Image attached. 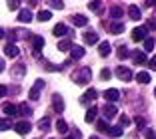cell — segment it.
Returning a JSON list of instances; mask_svg holds the SVG:
<instances>
[{"label":"cell","mask_w":156,"mask_h":139,"mask_svg":"<svg viewBox=\"0 0 156 139\" xmlns=\"http://www.w3.org/2000/svg\"><path fill=\"white\" fill-rule=\"evenodd\" d=\"M122 8H120V6H112V8H110V16H112V18H120V16H122Z\"/></svg>","instance_id":"1f68e13d"},{"label":"cell","mask_w":156,"mask_h":139,"mask_svg":"<svg viewBox=\"0 0 156 139\" xmlns=\"http://www.w3.org/2000/svg\"><path fill=\"white\" fill-rule=\"evenodd\" d=\"M38 127H40L42 131H48L50 129V119H48V117H42V119L38 121Z\"/></svg>","instance_id":"f1b7e54d"},{"label":"cell","mask_w":156,"mask_h":139,"mask_svg":"<svg viewBox=\"0 0 156 139\" xmlns=\"http://www.w3.org/2000/svg\"><path fill=\"white\" fill-rule=\"evenodd\" d=\"M72 80L76 81L78 85H86L88 81L92 80V70H90V68H80L78 72L72 74Z\"/></svg>","instance_id":"6da1fadb"},{"label":"cell","mask_w":156,"mask_h":139,"mask_svg":"<svg viewBox=\"0 0 156 139\" xmlns=\"http://www.w3.org/2000/svg\"><path fill=\"white\" fill-rule=\"evenodd\" d=\"M96 113H98V108H94V105H92V108L86 109V115H84V119H86L88 123H92V121L96 119Z\"/></svg>","instance_id":"d6986e66"},{"label":"cell","mask_w":156,"mask_h":139,"mask_svg":"<svg viewBox=\"0 0 156 139\" xmlns=\"http://www.w3.org/2000/svg\"><path fill=\"white\" fill-rule=\"evenodd\" d=\"M110 52H112V46L108 44V42H102V44L98 46V54H100L102 58H106V56L110 54Z\"/></svg>","instance_id":"ac0fdd59"},{"label":"cell","mask_w":156,"mask_h":139,"mask_svg":"<svg viewBox=\"0 0 156 139\" xmlns=\"http://www.w3.org/2000/svg\"><path fill=\"white\" fill-rule=\"evenodd\" d=\"M148 66H150V70H156V56H154V58H152V60H148Z\"/></svg>","instance_id":"7bdbcfd3"},{"label":"cell","mask_w":156,"mask_h":139,"mask_svg":"<svg viewBox=\"0 0 156 139\" xmlns=\"http://www.w3.org/2000/svg\"><path fill=\"white\" fill-rule=\"evenodd\" d=\"M110 78H112V72L108 70V68H104V70L100 72V80H110Z\"/></svg>","instance_id":"836d02e7"},{"label":"cell","mask_w":156,"mask_h":139,"mask_svg":"<svg viewBox=\"0 0 156 139\" xmlns=\"http://www.w3.org/2000/svg\"><path fill=\"white\" fill-rule=\"evenodd\" d=\"M154 50V38H146L144 40V52H152Z\"/></svg>","instance_id":"4dcf8cb0"},{"label":"cell","mask_w":156,"mask_h":139,"mask_svg":"<svg viewBox=\"0 0 156 139\" xmlns=\"http://www.w3.org/2000/svg\"><path fill=\"white\" fill-rule=\"evenodd\" d=\"M18 6H20V2H8V8L10 10H16Z\"/></svg>","instance_id":"bcb514c9"},{"label":"cell","mask_w":156,"mask_h":139,"mask_svg":"<svg viewBox=\"0 0 156 139\" xmlns=\"http://www.w3.org/2000/svg\"><path fill=\"white\" fill-rule=\"evenodd\" d=\"M14 129H16V133H20V135H26L28 131L32 129V125H30V121H26V119H22V121H18V123H14Z\"/></svg>","instance_id":"5b68a950"},{"label":"cell","mask_w":156,"mask_h":139,"mask_svg":"<svg viewBox=\"0 0 156 139\" xmlns=\"http://www.w3.org/2000/svg\"><path fill=\"white\" fill-rule=\"evenodd\" d=\"M128 123H130V117L128 115H120V127H122V129L128 125Z\"/></svg>","instance_id":"8d00e7d4"},{"label":"cell","mask_w":156,"mask_h":139,"mask_svg":"<svg viewBox=\"0 0 156 139\" xmlns=\"http://www.w3.org/2000/svg\"><path fill=\"white\" fill-rule=\"evenodd\" d=\"M70 58H72V60L84 58V48H82V46H72V50H70Z\"/></svg>","instance_id":"4fadbf2b"},{"label":"cell","mask_w":156,"mask_h":139,"mask_svg":"<svg viewBox=\"0 0 156 139\" xmlns=\"http://www.w3.org/2000/svg\"><path fill=\"white\" fill-rule=\"evenodd\" d=\"M72 42H70V40H62V42H60V44H58V50H60V52H70V50H72Z\"/></svg>","instance_id":"83f0119b"},{"label":"cell","mask_w":156,"mask_h":139,"mask_svg":"<svg viewBox=\"0 0 156 139\" xmlns=\"http://www.w3.org/2000/svg\"><path fill=\"white\" fill-rule=\"evenodd\" d=\"M114 74L118 76V80H122V81H130V80H132V70L126 68V66H118L114 70Z\"/></svg>","instance_id":"3957f363"},{"label":"cell","mask_w":156,"mask_h":139,"mask_svg":"<svg viewBox=\"0 0 156 139\" xmlns=\"http://www.w3.org/2000/svg\"><path fill=\"white\" fill-rule=\"evenodd\" d=\"M44 66H46V70H50V72H54V70H60L58 66H52V64H48V62H46Z\"/></svg>","instance_id":"f6af8a7d"},{"label":"cell","mask_w":156,"mask_h":139,"mask_svg":"<svg viewBox=\"0 0 156 139\" xmlns=\"http://www.w3.org/2000/svg\"><path fill=\"white\" fill-rule=\"evenodd\" d=\"M42 88H44V80L40 78V80H36V81H34V85L30 88V91H28V95H30V99H32V101H36V99L40 98Z\"/></svg>","instance_id":"7a4b0ae2"},{"label":"cell","mask_w":156,"mask_h":139,"mask_svg":"<svg viewBox=\"0 0 156 139\" xmlns=\"http://www.w3.org/2000/svg\"><path fill=\"white\" fill-rule=\"evenodd\" d=\"M70 133H72V135H70L72 139H80V137H82V133H80V129H72Z\"/></svg>","instance_id":"f35d334b"},{"label":"cell","mask_w":156,"mask_h":139,"mask_svg":"<svg viewBox=\"0 0 156 139\" xmlns=\"http://www.w3.org/2000/svg\"><path fill=\"white\" fill-rule=\"evenodd\" d=\"M52 32H54V36H66V34H68V26H66V24H56V26H54V30H52Z\"/></svg>","instance_id":"2e32d148"},{"label":"cell","mask_w":156,"mask_h":139,"mask_svg":"<svg viewBox=\"0 0 156 139\" xmlns=\"http://www.w3.org/2000/svg\"><path fill=\"white\" fill-rule=\"evenodd\" d=\"M24 74H26V66H24V64H16V66L10 70V76L12 78H24Z\"/></svg>","instance_id":"9c48e42d"},{"label":"cell","mask_w":156,"mask_h":139,"mask_svg":"<svg viewBox=\"0 0 156 139\" xmlns=\"http://www.w3.org/2000/svg\"><path fill=\"white\" fill-rule=\"evenodd\" d=\"M96 127H98V131H106V129H108L104 121H98V123H96Z\"/></svg>","instance_id":"b9f144b4"},{"label":"cell","mask_w":156,"mask_h":139,"mask_svg":"<svg viewBox=\"0 0 156 139\" xmlns=\"http://www.w3.org/2000/svg\"><path fill=\"white\" fill-rule=\"evenodd\" d=\"M126 56H130V52L124 48V46H120V50H118V58L122 60V58H126Z\"/></svg>","instance_id":"d590c367"},{"label":"cell","mask_w":156,"mask_h":139,"mask_svg":"<svg viewBox=\"0 0 156 139\" xmlns=\"http://www.w3.org/2000/svg\"><path fill=\"white\" fill-rule=\"evenodd\" d=\"M6 34H4V30H2V28H0V40H2V38H4Z\"/></svg>","instance_id":"7dc6e473"},{"label":"cell","mask_w":156,"mask_h":139,"mask_svg":"<svg viewBox=\"0 0 156 139\" xmlns=\"http://www.w3.org/2000/svg\"><path fill=\"white\" fill-rule=\"evenodd\" d=\"M48 4H50L52 8H58V10H62V8H64V2H58V0H50Z\"/></svg>","instance_id":"e575fe53"},{"label":"cell","mask_w":156,"mask_h":139,"mask_svg":"<svg viewBox=\"0 0 156 139\" xmlns=\"http://www.w3.org/2000/svg\"><path fill=\"white\" fill-rule=\"evenodd\" d=\"M136 80H138V84H150V74L148 72H138Z\"/></svg>","instance_id":"484cf974"},{"label":"cell","mask_w":156,"mask_h":139,"mask_svg":"<svg viewBox=\"0 0 156 139\" xmlns=\"http://www.w3.org/2000/svg\"><path fill=\"white\" fill-rule=\"evenodd\" d=\"M72 24L82 28V26H86V24H88V18H86V16H82V14H74V16H72Z\"/></svg>","instance_id":"9a60e30c"},{"label":"cell","mask_w":156,"mask_h":139,"mask_svg":"<svg viewBox=\"0 0 156 139\" xmlns=\"http://www.w3.org/2000/svg\"><path fill=\"white\" fill-rule=\"evenodd\" d=\"M106 133L110 135V137H120V135L124 133V129L120 125H114V127H108V129H106Z\"/></svg>","instance_id":"44dd1931"},{"label":"cell","mask_w":156,"mask_h":139,"mask_svg":"<svg viewBox=\"0 0 156 139\" xmlns=\"http://www.w3.org/2000/svg\"><path fill=\"white\" fill-rule=\"evenodd\" d=\"M30 20H32V12H30V10H20L18 22H30Z\"/></svg>","instance_id":"603a6c76"},{"label":"cell","mask_w":156,"mask_h":139,"mask_svg":"<svg viewBox=\"0 0 156 139\" xmlns=\"http://www.w3.org/2000/svg\"><path fill=\"white\" fill-rule=\"evenodd\" d=\"M128 16L132 20H140V16H142V14H140V8H138L136 4H130L128 6Z\"/></svg>","instance_id":"e0dca14e"},{"label":"cell","mask_w":156,"mask_h":139,"mask_svg":"<svg viewBox=\"0 0 156 139\" xmlns=\"http://www.w3.org/2000/svg\"><path fill=\"white\" fill-rule=\"evenodd\" d=\"M52 108H54V111H64V99L60 98V94H54L52 95Z\"/></svg>","instance_id":"8992f818"},{"label":"cell","mask_w":156,"mask_h":139,"mask_svg":"<svg viewBox=\"0 0 156 139\" xmlns=\"http://www.w3.org/2000/svg\"><path fill=\"white\" fill-rule=\"evenodd\" d=\"M56 129H58V133H62V135H66V133H68V123H66V121L64 119H58V121H56Z\"/></svg>","instance_id":"7402d4cb"},{"label":"cell","mask_w":156,"mask_h":139,"mask_svg":"<svg viewBox=\"0 0 156 139\" xmlns=\"http://www.w3.org/2000/svg\"><path fill=\"white\" fill-rule=\"evenodd\" d=\"M42 46H44V38H42V36H34L32 38V48H34V52L42 50Z\"/></svg>","instance_id":"d4e9b609"},{"label":"cell","mask_w":156,"mask_h":139,"mask_svg":"<svg viewBox=\"0 0 156 139\" xmlns=\"http://www.w3.org/2000/svg\"><path fill=\"white\" fill-rule=\"evenodd\" d=\"M102 113H104V117L112 119V117H116V113H118V108H116V105H112V103H106L104 108H102Z\"/></svg>","instance_id":"ba28073f"},{"label":"cell","mask_w":156,"mask_h":139,"mask_svg":"<svg viewBox=\"0 0 156 139\" xmlns=\"http://www.w3.org/2000/svg\"><path fill=\"white\" fill-rule=\"evenodd\" d=\"M130 56H132L134 64H138V66H140V64H146V62H148V60H146V54H144V52H140V50H134Z\"/></svg>","instance_id":"30bf717a"},{"label":"cell","mask_w":156,"mask_h":139,"mask_svg":"<svg viewBox=\"0 0 156 139\" xmlns=\"http://www.w3.org/2000/svg\"><path fill=\"white\" fill-rule=\"evenodd\" d=\"M4 54L8 56V58H16V56L20 54V50H18V46H16V44H12V42H10V44L4 48Z\"/></svg>","instance_id":"7c38bea8"},{"label":"cell","mask_w":156,"mask_h":139,"mask_svg":"<svg viewBox=\"0 0 156 139\" xmlns=\"http://www.w3.org/2000/svg\"><path fill=\"white\" fill-rule=\"evenodd\" d=\"M66 139H72V137H66Z\"/></svg>","instance_id":"f907efd6"},{"label":"cell","mask_w":156,"mask_h":139,"mask_svg":"<svg viewBox=\"0 0 156 139\" xmlns=\"http://www.w3.org/2000/svg\"><path fill=\"white\" fill-rule=\"evenodd\" d=\"M104 98H106V101H116V99L120 98V91L114 90V88H110V90L104 91Z\"/></svg>","instance_id":"5bb4252c"},{"label":"cell","mask_w":156,"mask_h":139,"mask_svg":"<svg viewBox=\"0 0 156 139\" xmlns=\"http://www.w3.org/2000/svg\"><path fill=\"white\" fill-rule=\"evenodd\" d=\"M148 38V28L146 26H136L132 30V40L134 42H140V40H146Z\"/></svg>","instance_id":"277c9868"},{"label":"cell","mask_w":156,"mask_h":139,"mask_svg":"<svg viewBox=\"0 0 156 139\" xmlns=\"http://www.w3.org/2000/svg\"><path fill=\"white\" fill-rule=\"evenodd\" d=\"M2 111H4L6 113V115H18V108H16V105H14V103H10V101H4V103H2Z\"/></svg>","instance_id":"52a82bcc"},{"label":"cell","mask_w":156,"mask_h":139,"mask_svg":"<svg viewBox=\"0 0 156 139\" xmlns=\"http://www.w3.org/2000/svg\"><path fill=\"white\" fill-rule=\"evenodd\" d=\"M134 121H136V125H138V127H144V125H146V119H144V117H136Z\"/></svg>","instance_id":"ab89813d"},{"label":"cell","mask_w":156,"mask_h":139,"mask_svg":"<svg viewBox=\"0 0 156 139\" xmlns=\"http://www.w3.org/2000/svg\"><path fill=\"white\" fill-rule=\"evenodd\" d=\"M144 135H146V139H156V131L154 129H146Z\"/></svg>","instance_id":"74e56055"},{"label":"cell","mask_w":156,"mask_h":139,"mask_svg":"<svg viewBox=\"0 0 156 139\" xmlns=\"http://www.w3.org/2000/svg\"><path fill=\"white\" fill-rule=\"evenodd\" d=\"M90 139H100V137H96V135H94V137H90Z\"/></svg>","instance_id":"681fc988"},{"label":"cell","mask_w":156,"mask_h":139,"mask_svg":"<svg viewBox=\"0 0 156 139\" xmlns=\"http://www.w3.org/2000/svg\"><path fill=\"white\" fill-rule=\"evenodd\" d=\"M12 127V123H10L8 119H0V131H6V129H10Z\"/></svg>","instance_id":"d6a6232c"},{"label":"cell","mask_w":156,"mask_h":139,"mask_svg":"<svg viewBox=\"0 0 156 139\" xmlns=\"http://www.w3.org/2000/svg\"><path fill=\"white\" fill-rule=\"evenodd\" d=\"M6 91H8V88L0 84V98H4V95H6Z\"/></svg>","instance_id":"ee69618b"},{"label":"cell","mask_w":156,"mask_h":139,"mask_svg":"<svg viewBox=\"0 0 156 139\" xmlns=\"http://www.w3.org/2000/svg\"><path fill=\"white\" fill-rule=\"evenodd\" d=\"M110 32H112V34H122V32H124V24L122 22L112 24V26H110Z\"/></svg>","instance_id":"f546056e"},{"label":"cell","mask_w":156,"mask_h":139,"mask_svg":"<svg viewBox=\"0 0 156 139\" xmlns=\"http://www.w3.org/2000/svg\"><path fill=\"white\" fill-rule=\"evenodd\" d=\"M154 95H156V90H154Z\"/></svg>","instance_id":"816d5d0a"},{"label":"cell","mask_w":156,"mask_h":139,"mask_svg":"<svg viewBox=\"0 0 156 139\" xmlns=\"http://www.w3.org/2000/svg\"><path fill=\"white\" fill-rule=\"evenodd\" d=\"M88 8L90 10H98L100 8V2H88Z\"/></svg>","instance_id":"60d3db41"},{"label":"cell","mask_w":156,"mask_h":139,"mask_svg":"<svg viewBox=\"0 0 156 139\" xmlns=\"http://www.w3.org/2000/svg\"><path fill=\"white\" fill-rule=\"evenodd\" d=\"M2 70H4V62H2V60H0V72H2Z\"/></svg>","instance_id":"c3c4849f"},{"label":"cell","mask_w":156,"mask_h":139,"mask_svg":"<svg viewBox=\"0 0 156 139\" xmlns=\"http://www.w3.org/2000/svg\"><path fill=\"white\" fill-rule=\"evenodd\" d=\"M96 98H98V94H96V90L92 88V90H88L86 94H84L82 98H80V103H90V101H94Z\"/></svg>","instance_id":"8fae6325"},{"label":"cell","mask_w":156,"mask_h":139,"mask_svg":"<svg viewBox=\"0 0 156 139\" xmlns=\"http://www.w3.org/2000/svg\"><path fill=\"white\" fill-rule=\"evenodd\" d=\"M38 20H40V22H48V20L52 18V12L50 10H40V12H38V16H36Z\"/></svg>","instance_id":"4316f807"},{"label":"cell","mask_w":156,"mask_h":139,"mask_svg":"<svg viewBox=\"0 0 156 139\" xmlns=\"http://www.w3.org/2000/svg\"><path fill=\"white\" fill-rule=\"evenodd\" d=\"M18 113L24 115V117H30V115H32V108H30L28 103H20V105H18Z\"/></svg>","instance_id":"ffe728a7"},{"label":"cell","mask_w":156,"mask_h":139,"mask_svg":"<svg viewBox=\"0 0 156 139\" xmlns=\"http://www.w3.org/2000/svg\"><path fill=\"white\" fill-rule=\"evenodd\" d=\"M84 42H86V44H96L98 42V34L96 32H86V34H84Z\"/></svg>","instance_id":"cb8c5ba5"}]
</instances>
